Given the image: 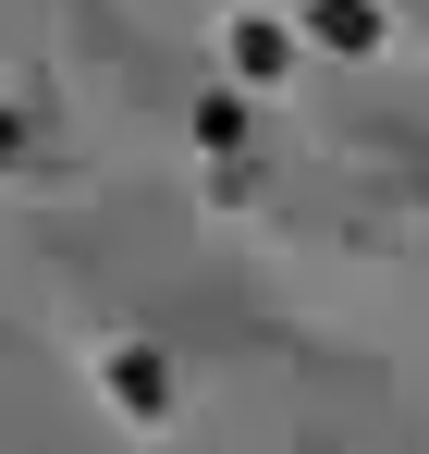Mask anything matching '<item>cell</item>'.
Listing matches in <instances>:
<instances>
[{"instance_id": "obj_2", "label": "cell", "mask_w": 429, "mask_h": 454, "mask_svg": "<svg viewBox=\"0 0 429 454\" xmlns=\"http://www.w3.org/2000/svg\"><path fill=\"white\" fill-rule=\"evenodd\" d=\"M111 393H123V405H147V418H160V393H172V380H160V356H111Z\"/></svg>"}, {"instance_id": "obj_1", "label": "cell", "mask_w": 429, "mask_h": 454, "mask_svg": "<svg viewBox=\"0 0 429 454\" xmlns=\"http://www.w3.org/2000/svg\"><path fill=\"white\" fill-rule=\"evenodd\" d=\"M307 25H319V37H332V50H380V12H368V0H319V12H307Z\"/></svg>"}, {"instance_id": "obj_3", "label": "cell", "mask_w": 429, "mask_h": 454, "mask_svg": "<svg viewBox=\"0 0 429 454\" xmlns=\"http://www.w3.org/2000/svg\"><path fill=\"white\" fill-rule=\"evenodd\" d=\"M233 62L246 74H283V25H233Z\"/></svg>"}]
</instances>
